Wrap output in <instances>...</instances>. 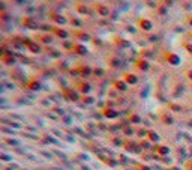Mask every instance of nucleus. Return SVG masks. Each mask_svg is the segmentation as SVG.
Returning <instances> with one entry per match:
<instances>
[{
  "label": "nucleus",
  "instance_id": "6e6552de",
  "mask_svg": "<svg viewBox=\"0 0 192 170\" xmlns=\"http://www.w3.org/2000/svg\"><path fill=\"white\" fill-rule=\"evenodd\" d=\"M167 60L170 62V65H174V66L180 63V57H179L176 53H171V51H170V53H167Z\"/></svg>",
  "mask_w": 192,
  "mask_h": 170
},
{
  "label": "nucleus",
  "instance_id": "a211bd4d",
  "mask_svg": "<svg viewBox=\"0 0 192 170\" xmlns=\"http://www.w3.org/2000/svg\"><path fill=\"white\" fill-rule=\"evenodd\" d=\"M12 3L17 5V6H21V5H26V3H27V0H12Z\"/></svg>",
  "mask_w": 192,
  "mask_h": 170
},
{
  "label": "nucleus",
  "instance_id": "6ab92c4d",
  "mask_svg": "<svg viewBox=\"0 0 192 170\" xmlns=\"http://www.w3.org/2000/svg\"><path fill=\"white\" fill-rule=\"evenodd\" d=\"M126 80H128V81H132V83H137V77L129 74V75H126Z\"/></svg>",
  "mask_w": 192,
  "mask_h": 170
},
{
  "label": "nucleus",
  "instance_id": "39448f33",
  "mask_svg": "<svg viewBox=\"0 0 192 170\" xmlns=\"http://www.w3.org/2000/svg\"><path fill=\"white\" fill-rule=\"evenodd\" d=\"M53 35H54L56 38H60V39H68V38L71 36V33H69L66 29H63V27H57V26H54Z\"/></svg>",
  "mask_w": 192,
  "mask_h": 170
},
{
  "label": "nucleus",
  "instance_id": "393cba45",
  "mask_svg": "<svg viewBox=\"0 0 192 170\" xmlns=\"http://www.w3.org/2000/svg\"><path fill=\"white\" fill-rule=\"evenodd\" d=\"M0 5H2V12H6V3H5V2H2Z\"/></svg>",
  "mask_w": 192,
  "mask_h": 170
},
{
  "label": "nucleus",
  "instance_id": "aec40b11",
  "mask_svg": "<svg viewBox=\"0 0 192 170\" xmlns=\"http://www.w3.org/2000/svg\"><path fill=\"white\" fill-rule=\"evenodd\" d=\"M149 39H150V42H158L159 36H158V35H150V36H149Z\"/></svg>",
  "mask_w": 192,
  "mask_h": 170
},
{
  "label": "nucleus",
  "instance_id": "9d476101",
  "mask_svg": "<svg viewBox=\"0 0 192 170\" xmlns=\"http://www.w3.org/2000/svg\"><path fill=\"white\" fill-rule=\"evenodd\" d=\"M156 14L159 15V17H165V15H167L168 14V6L167 5H159L158 6V9H156Z\"/></svg>",
  "mask_w": 192,
  "mask_h": 170
},
{
  "label": "nucleus",
  "instance_id": "f3484780",
  "mask_svg": "<svg viewBox=\"0 0 192 170\" xmlns=\"http://www.w3.org/2000/svg\"><path fill=\"white\" fill-rule=\"evenodd\" d=\"M12 18L9 17V14L8 12H2V23H9Z\"/></svg>",
  "mask_w": 192,
  "mask_h": 170
},
{
  "label": "nucleus",
  "instance_id": "4be33fe9",
  "mask_svg": "<svg viewBox=\"0 0 192 170\" xmlns=\"http://www.w3.org/2000/svg\"><path fill=\"white\" fill-rule=\"evenodd\" d=\"M186 23H188L189 27H192V15H188V17H186Z\"/></svg>",
  "mask_w": 192,
  "mask_h": 170
},
{
  "label": "nucleus",
  "instance_id": "ddd939ff",
  "mask_svg": "<svg viewBox=\"0 0 192 170\" xmlns=\"http://www.w3.org/2000/svg\"><path fill=\"white\" fill-rule=\"evenodd\" d=\"M116 44H117L119 47H122V48H128V47H131V42L128 41V39H123V38H119Z\"/></svg>",
  "mask_w": 192,
  "mask_h": 170
},
{
  "label": "nucleus",
  "instance_id": "a878e982",
  "mask_svg": "<svg viewBox=\"0 0 192 170\" xmlns=\"http://www.w3.org/2000/svg\"><path fill=\"white\" fill-rule=\"evenodd\" d=\"M176 32H183V27H179V26H177V27H176Z\"/></svg>",
  "mask_w": 192,
  "mask_h": 170
},
{
  "label": "nucleus",
  "instance_id": "b1692460",
  "mask_svg": "<svg viewBox=\"0 0 192 170\" xmlns=\"http://www.w3.org/2000/svg\"><path fill=\"white\" fill-rule=\"evenodd\" d=\"M173 3H174V0H164V5H167L168 8H170Z\"/></svg>",
  "mask_w": 192,
  "mask_h": 170
},
{
  "label": "nucleus",
  "instance_id": "f8f14e48",
  "mask_svg": "<svg viewBox=\"0 0 192 170\" xmlns=\"http://www.w3.org/2000/svg\"><path fill=\"white\" fill-rule=\"evenodd\" d=\"M41 39H42V44H51L53 42V39H54V35H51V33H42L41 35Z\"/></svg>",
  "mask_w": 192,
  "mask_h": 170
},
{
  "label": "nucleus",
  "instance_id": "4468645a",
  "mask_svg": "<svg viewBox=\"0 0 192 170\" xmlns=\"http://www.w3.org/2000/svg\"><path fill=\"white\" fill-rule=\"evenodd\" d=\"M41 30L42 32H45V33H53V30H54V26H51V24H41Z\"/></svg>",
  "mask_w": 192,
  "mask_h": 170
},
{
  "label": "nucleus",
  "instance_id": "f03ea898",
  "mask_svg": "<svg viewBox=\"0 0 192 170\" xmlns=\"http://www.w3.org/2000/svg\"><path fill=\"white\" fill-rule=\"evenodd\" d=\"M138 29H141L143 32H146V33H149V32H152L153 30V21L152 20H149V18H140L138 20Z\"/></svg>",
  "mask_w": 192,
  "mask_h": 170
},
{
  "label": "nucleus",
  "instance_id": "dca6fc26",
  "mask_svg": "<svg viewBox=\"0 0 192 170\" xmlns=\"http://www.w3.org/2000/svg\"><path fill=\"white\" fill-rule=\"evenodd\" d=\"M138 68H141V69H149V63L146 60H138Z\"/></svg>",
  "mask_w": 192,
  "mask_h": 170
},
{
  "label": "nucleus",
  "instance_id": "9b49d317",
  "mask_svg": "<svg viewBox=\"0 0 192 170\" xmlns=\"http://www.w3.org/2000/svg\"><path fill=\"white\" fill-rule=\"evenodd\" d=\"M77 54H87V48L83 45V44H75L74 48H72Z\"/></svg>",
  "mask_w": 192,
  "mask_h": 170
},
{
  "label": "nucleus",
  "instance_id": "f257e3e1",
  "mask_svg": "<svg viewBox=\"0 0 192 170\" xmlns=\"http://www.w3.org/2000/svg\"><path fill=\"white\" fill-rule=\"evenodd\" d=\"M21 24H23V27H24V29H29V30H38V29H41V24L38 23L36 18L32 17V15H26V17H23Z\"/></svg>",
  "mask_w": 192,
  "mask_h": 170
},
{
  "label": "nucleus",
  "instance_id": "7ed1b4c3",
  "mask_svg": "<svg viewBox=\"0 0 192 170\" xmlns=\"http://www.w3.org/2000/svg\"><path fill=\"white\" fill-rule=\"evenodd\" d=\"M95 11H96V14L102 18H105V17H110V8L104 3H96L95 5Z\"/></svg>",
  "mask_w": 192,
  "mask_h": 170
},
{
  "label": "nucleus",
  "instance_id": "2eb2a0df",
  "mask_svg": "<svg viewBox=\"0 0 192 170\" xmlns=\"http://www.w3.org/2000/svg\"><path fill=\"white\" fill-rule=\"evenodd\" d=\"M69 23L74 26V27H77V29H78V27H81V26H83V21H81V20H78L77 17H72V18L69 20Z\"/></svg>",
  "mask_w": 192,
  "mask_h": 170
},
{
  "label": "nucleus",
  "instance_id": "1a4fd4ad",
  "mask_svg": "<svg viewBox=\"0 0 192 170\" xmlns=\"http://www.w3.org/2000/svg\"><path fill=\"white\" fill-rule=\"evenodd\" d=\"M27 48H29L30 51H33V53H41V51H42L41 45L36 44L35 41H29V42H27Z\"/></svg>",
  "mask_w": 192,
  "mask_h": 170
},
{
  "label": "nucleus",
  "instance_id": "0eeeda50",
  "mask_svg": "<svg viewBox=\"0 0 192 170\" xmlns=\"http://www.w3.org/2000/svg\"><path fill=\"white\" fill-rule=\"evenodd\" d=\"M75 9H77V12H78L80 15H89V14H90V9H89V6L84 5V3L75 5Z\"/></svg>",
  "mask_w": 192,
  "mask_h": 170
},
{
  "label": "nucleus",
  "instance_id": "bb28decb",
  "mask_svg": "<svg viewBox=\"0 0 192 170\" xmlns=\"http://www.w3.org/2000/svg\"><path fill=\"white\" fill-rule=\"evenodd\" d=\"M191 38H192V32H191Z\"/></svg>",
  "mask_w": 192,
  "mask_h": 170
},
{
  "label": "nucleus",
  "instance_id": "5701e85b",
  "mask_svg": "<svg viewBox=\"0 0 192 170\" xmlns=\"http://www.w3.org/2000/svg\"><path fill=\"white\" fill-rule=\"evenodd\" d=\"M191 8H192V5H191V2H186V3L183 5V9H185V11H189Z\"/></svg>",
  "mask_w": 192,
  "mask_h": 170
},
{
  "label": "nucleus",
  "instance_id": "423d86ee",
  "mask_svg": "<svg viewBox=\"0 0 192 170\" xmlns=\"http://www.w3.org/2000/svg\"><path fill=\"white\" fill-rule=\"evenodd\" d=\"M74 35L80 39V41H92V35L87 33V32H83V30H75Z\"/></svg>",
  "mask_w": 192,
  "mask_h": 170
},
{
  "label": "nucleus",
  "instance_id": "20e7f679",
  "mask_svg": "<svg viewBox=\"0 0 192 170\" xmlns=\"http://www.w3.org/2000/svg\"><path fill=\"white\" fill-rule=\"evenodd\" d=\"M50 18H51V21H53V23H56V24H59V26H65V24H68V21H69L65 15L57 14V12L50 14Z\"/></svg>",
  "mask_w": 192,
  "mask_h": 170
},
{
  "label": "nucleus",
  "instance_id": "412c9836",
  "mask_svg": "<svg viewBox=\"0 0 192 170\" xmlns=\"http://www.w3.org/2000/svg\"><path fill=\"white\" fill-rule=\"evenodd\" d=\"M126 30H128V32H131V33H135V32H137L134 26H126Z\"/></svg>",
  "mask_w": 192,
  "mask_h": 170
}]
</instances>
